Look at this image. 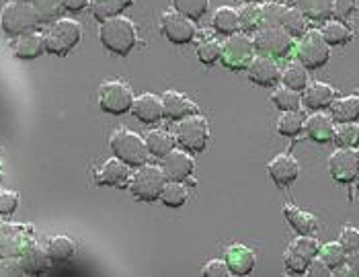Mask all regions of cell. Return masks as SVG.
Here are the masks:
<instances>
[{
  "label": "cell",
  "instance_id": "obj_1",
  "mask_svg": "<svg viewBox=\"0 0 359 277\" xmlns=\"http://www.w3.org/2000/svg\"><path fill=\"white\" fill-rule=\"evenodd\" d=\"M99 39L105 50L115 55H128L138 43V29L132 19L128 17H109L101 21L99 27Z\"/></svg>",
  "mask_w": 359,
  "mask_h": 277
},
{
  "label": "cell",
  "instance_id": "obj_2",
  "mask_svg": "<svg viewBox=\"0 0 359 277\" xmlns=\"http://www.w3.org/2000/svg\"><path fill=\"white\" fill-rule=\"evenodd\" d=\"M39 23L41 21H39V15H37L33 2L11 0L0 11V25H2V31L6 35H11V37H17L21 33L33 31Z\"/></svg>",
  "mask_w": 359,
  "mask_h": 277
},
{
  "label": "cell",
  "instance_id": "obj_3",
  "mask_svg": "<svg viewBox=\"0 0 359 277\" xmlns=\"http://www.w3.org/2000/svg\"><path fill=\"white\" fill-rule=\"evenodd\" d=\"M111 152L113 156H117L119 161H123L128 166L138 168V166L146 165L148 161V148H146V140L140 134L128 130V128H119L113 132L109 140Z\"/></svg>",
  "mask_w": 359,
  "mask_h": 277
},
{
  "label": "cell",
  "instance_id": "obj_4",
  "mask_svg": "<svg viewBox=\"0 0 359 277\" xmlns=\"http://www.w3.org/2000/svg\"><path fill=\"white\" fill-rule=\"evenodd\" d=\"M46 37V52L54 55H68L83 37L81 23L74 19H55L43 33Z\"/></svg>",
  "mask_w": 359,
  "mask_h": 277
},
{
  "label": "cell",
  "instance_id": "obj_5",
  "mask_svg": "<svg viewBox=\"0 0 359 277\" xmlns=\"http://www.w3.org/2000/svg\"><path fill=\"white\" fill-rule=\"evenodd\" d=\"M175 140L179 144V148L191 152V154H199L208 148L210 142V126L208 119L199 113H194L181 121H177L175 128Z\"/></svg>",
  "mask_w": 359,
  "mask_h": 277
},
{
  "label": "cell",
  "instance_id": "obj_6",
  "mask_svg": "<svg viewBox=\"0 0 359 277\" xmlns=\"http://www.w3.org/2000/svg\"><path fill=\"white\" fill-rule=\"evenodd\" d=\"M168 183L165 168L156 165H142L130 179V191L142 201H156Z\"/></svg>",
  "mask_w": 359,
  "mask_h": 277
},
{
  "label": "cell",
  "instance_id": "obj_7",
  "mask_svg": "<svg viewBox=\"0 0 359 277\" xmlns=\"http://www.w3.org/2000/svg\"><path fill=\"white\" fill-rule=\"evenodd\" d=\"M255 54H257V50H255V43L249 37V33L236 31V33L228 35V39L222 43L220 60L228 70L238 72V70H247Z\"/></svg>",
  "mask_w": 359,
  "mask_h": 277
},
{
  "label": "cell",
  "instance_id": "obj_8",
  "mask_svg": "<svg viewBox=\"0 0 359 277\" xmlns=\"http://www.w3.org/2000/svg\"><path fill=\"white\" fill-rule=\"evenodd\" d=\"M320 245L314 236L310 234H300L296 241L290 243V247L283 255V265L290 273L302 276L308 271V265L312 263L314 257H318Z\"/></svg>",
  "mask_w": 359,
  "mask_h": 277
},
{
  "label": "cell",
  "instance_id": "obj_9",
  "mask_svg": "<svg viewBox=\"0 0 359 277\" xmlns=\"http://www.w3.org/2000/svg\"><path fill=\"white\" fill-rule=\"evenodd\" d=\"M257 54L285 58L294 50V37L283 27H261L252 37Z\"/></svg>",
  "mask_w": 359,
  "mask_h": 277
},
{
  "label": "cell",
  "instance_id": "obj_10",
  "mask_svg": "<svg viewBox=\"0 0 359 277\" xmlns=\"http://www.w3.org/2000/svg\"><path fill=\"white\" fill-rule=\"evenodd\" d=\"M298 62H302L308 70L323 68L331 58V46L323 37L320 31H306L298 43Z\"/></svg>",
  "mask_w": 359,
  "mask_h": 277
},
{
  "label": "cell",
  "instance_id": "obj_11",
  "mask_svg": "<svg viewBox=\"0 0 359 277\" xmlns=\"http://www.w3.org/2000/svg\"><path fill=\"white\" fill-rule=\"evenodd\" d=\"M99 105L109 115H123L132 111L134 105V93L132 88L121 81H109L99 90Z\"/></svg>",
  "mask_w": 359,
  "mask_h": 277
},
{
  "label": "cell",
  "instance_id": "obj_12",
  "mask_svg": "<svg viewBox=\"0 0 359 277\" xmlns=\"http://www.w3.org/2000/svg\"><path fill=\"white\" fill-rule=\"evenodd\" d=\"M329 170L331 177L341 183V185H349L359 177V154L355 148H337L329 158Z\"/></svg>",
  "mask_w": 359,
  "mask_h": 277
},
{
  "label": "cell",
  "instance_id": "obj_13",
  "mask_svg": "<svg viewBox=\"0 0 359 277\" xmlns=\"http://www.w3.org/2000/svg\"><path fill=\"white\" fill-rule=\"evenodd\" d=\"M161 33L170 43L185 46V43L194 41L197 29L189 17L177 13V11H170V13H163V17H161Z\"/></svg>",
  "mask_w": 359,
  "mask_h": 277
},
{
  "label": "cell",
  "instance_id": "obj_14",
  "mask_svg": "<svg viewBox=\"0 0 359 277\" xmlns=\"http://www.w3.org/2000/svg\"><path fill=\"white\" fill-rule=\"evenodd\" d=\"M29 241V228L11 222H0V259H17L27 247Z\"/></svg>",
  "mask_w": 359,
  "mask_h": 277
},
{
  "label": "cell",
  "instance_id": "obj_15",
  "mask_svg": "<svg viewBox=\"0 0 359 277\" xmlns=\"http://www.w3.org/2000/svg\"><path fill=\"white\" fill-rule=\"evenodd\" d=\"M249 79L259 86H276L281 81V70L277 66L276 58L271 55H255L247 66Z\"/></svg>",
  "mask_w": 359,
  "mask_h": 277
},
{
  "label": "cell",
  "instance_id": "obj_16",
  "mask_svg": "<svg viewBox=\"0 0 359 277\" xmlns=\"http://www.w3.org/2000/svg\"><path fill=\"white\" fill-rule=\"evenodd\" d=\"M163 168H165L168 181H189L194 177L195 161L191 158V152L187 150H172L163 158Z\"/></svg>",
  "mask_w": 359,
  "mask_h": 277
},
{
  "label": "cell",
  "instance_id": "obj_17",
  "mask_svg": "<svg viewBox=\"0 0 359 277\" xmlns=\"http://www.w3.org/2000/svg\"><path fill=\"white\" fill-rule=\"evenodd\" d=\"M130 168L132 166H128L123 161L113 156L95 173V181H97V185H105V187H117V189L128 187L130 179H132Z\"/></svg>",
  "mask_w": 359,
  "mask_h": 277
},
{
  "label": "cell",
  "instance_id": "obj_18",
  "mask_svg": "<svg viewBox=\"0 0 359 277\" xmlns=\"http://www.w3.org/2000/svg\"><path fill=\"white\" fill-rule=\"evenodd\" d=\"M267 173L277 187H290L300 175V165L290 154H277L276 158L267 165Z\"/></svg>",
  "mask_w": 359,
  "mask_h": 277
},
{
  "label": "cell",
  "instance_id": "obj_19",
  "mask_svg": "<svg viewBox=\"0 0 359 277\" xmlns=\"http://www.w3.org/2000/svg\"><path fill=\"white\" fill-rule=\"evenodd\" d=\"M19 259V269L21 273H31V276H37V273H46L50 269V255L48 250H43L33 238L27 243V247L23 249V252L17 257Z\"/></svg>",
  "mask_w": 359,
  "mask_h": 277
},
{
  "label": "cell",
  "instance_id": "obj_20",
  "mask_svg": "<svg viewBox=\"0 0 359 277\" xmlns=\"http://www.w3.org/2000/svg\"><path fill=\"white\" fill-rule=\"evenodd\" d=\"M134 117L142 123H158L165 117V105H163V97L152 95V93H144L134 99L132 105Z\"/></svg>",
  "mask_w": 359,
  "mask_h": 277
},
{
  "label": "cell",
  "instance_id": "obj_21",
  "mask_svg": "<svg viewBox=\"0 0 359 277\" xmlns=\"http://www.w3.org/2000/svg\"><path fill=\"white\" fill-rule=\"evenodd\" d=\"M11 50H13V55L19 60H35L46 52V37L43 33H37V31L21 33L11 43Z\"/></svg>",
  "mask_w": 359,
  "mask_h": 277
},
{
  "label": "cell",
  "instance_id": "obj_22",
  "mask_svg": "<svg viewBox=\"0 0 359 277\" xmlns=\"http://www.w3.org/2000/svg\"><path fill=\"white\" fill-rule=\"evenodd\" d=\"M163 105H165V117L170 121H181L189 115L197 113V105L194 101L177 90H166L163 95Z\"/></svg>",
  "mask_w": 359,
  "mask_h": 277
},
{
  "label": "cell",
  "instance_id": "obj_23",
  "mask_svg": "<svg viewBox=\"0 0 359 277\" xmlns=\"http://www.w3.org/2000/svg\"><path fill=\"white\" fill-rule=\"evenodd\" d=\"M228 263V269L232 276H249L252 273L255 265H257V259H255V252L245 247V245H230L226 249V259Z\"/></svg>",
  "mask_w": 359,
  "mask_h": 277
},
{
  "label": "cell",
  "instance_id": "obj_24",
  "mask_svg": "<svg viewBox=\"0 0 359 277\" xmlns=\"http://www.w3.org/2000/svg\"><path fill=\"white\" fill-rule=\"evenodd\" d=\"M304 130L306 136L312 142L327 144V142H331L334 138V119H332L331 115H327V113L316 111L310 117H306Z\"/></svg>",
  "mask_w": 359,
  "mask_h": 277
},
{
  "label": "cell",
  "instance_id": "obj_25",
  "mask_svg": "<svg viewBox=\"0 0 359 277\" xmlns=\"http://www.w3.org/2000/svg\"><path fill=\"white\" fill-rule=\"evenodd\" d=\"M334 101V88L327 83H312L304 88L302 103L308 109L320 111L331 107Z\"/></svg>",
  "mask_w": 359,
  "mask_h": 277
},
{
  "label": "cell",
  "instance_id": "obj_26",
  "mask_svg": "<svg viewBox=\"0 0 359 277\" xmlns=\"http://www.w3.org/2000/svg\"><path fill=\"white\" fill-rule=\"evenodd\" d=\"M283 216H285L287 224H290L298 234H314L316 228H318V222H316V218H314L312 214H308V212L296 208V205H292V203H287V205L283 208Z\"/></svg>",
  "mask_w": 359,
  "mask_h": 277
},
{
  "label": "cell",
  "instance_id": "obj_27",
  "mask_svg": "<svg viewBox=\"0 0 359 277\" xmlns=\"http://www.w3.org/2000/svg\"><path fill=\"white\" fill-rule=\"evenodd\" d=\"M146 148L152 156L156 158H165L166 154H170L177 146V140L172 134H168L166 130H150L146 134Z\"/></svg>",
  "mask_w": 359,
  "mask_h": 277
},
{
  "label": "cell",
  "instance_id": "obj_28",
  "mask_svg": "<svg viewBox=\"0 0 359 277\" xmlns=\"http://www.w3.org/2000/svg\"><path fill=\"white\" fill-rule=\"evenodd\" d=\"M331 117L337 123H351L359 119V95L334 99L331 105Z\"/></svg>",
  "mask_w": 359,
  "mask_h": 277
},
{
  "label": "cell",
  "instance_id": "obj_29",
  "mask_svg": "<svg viewBox=\"0 0 359 277\" xmlns=\"http://www.w3.org/2000/svg\"><path fill=\"white\" fill-rule=\"evenodd\" d=\"M212 27L216 29L222 35H232L236 31H241V17H238V11L232 8V6H220L214 11L212 15Z\"/></svg>",
  "mask_w": 359,
  "mask_h": 277
},
{
  "label": "cell",
  "instance_id": "obj_30",
  "mask_svg": "<svg viewBox=\"0 0 359 277\" xmlns=\"http://www.w3.org/2000/svg\"><path fill=\"white\" fill-rule=\"evenodd\" d=\"M296 8L308 21H329L332 15V0H296Z\"/></svg>",
  "mask_w": 359,
  "mask_h": 277
},
{
  "label": "cell",
  "instance_id": "obj_31",
  "mask_svg": "<svg viewBox=\"0 0 359 277\" xmlns=\"http://www.w3.org/2000/svg\"><path fill=\"white\" fill-rule=\"evenodd\" d=\"M306 117L298 111H281V117L277 121V132L285 138H296L304 132Z\"/></svg>",
  "mask_w": 359,
  "mask_h": 277
},
{
  "label": "cell",
  "instance_id": "obj_32",
  "mask_svg": "<svg viewBox=\"0 0 359 277\" xmlns=\"http://www.w3.org/2000/svg\"><path fill=\"white\" fill-rule=\"evenodd\" d=\"M132 2L134 0H93L90 11L97 21H105L109 17H117L123 11H128L132 6Z\"/></svg>",
  "mask_w": 359,
  "mask_h": 277
},
{
  "label": "cell",
  "instance_id": "obj_33",
  "mask_svg": "<svg viewBox=\"0 0 359 277\" xmlns=\"http://www.w3.org/2000/svg\"><path fill=\"white\" fill-rule=\"evenodd\" d=\"M46 250H48V255H50L52 261H55V263H64V261H70V259L76 255V243H74L70 236L60 234V236L50 238L48 249Z\"/></svg>",
  "mask_w": 359,
  "mask_h": 277
},
{
  "label": "cell",
  "instance_id": "obj_34",
  "mask_svg": "<svg viewBox=\"0 0 359 277\" xmlns=\"http://www.w3.org/2000/svg\"><path fill=\"white\" fill-rule=\"evenodd\" d=\"M281 83L287 88H294V90H304L308 86V68H306L302 62H290L283 72H281Z\"/></svg>",
  "mask_w": 359,
  "mask_h": 277
},
{
  "label": "cell",
  "instance_id": "obj_35",
  "mask_svg": "<svg viewBox=\"0 0 359 277\" xmlns=\"http://www.w3.org/2000/svg\"><path fill=\"white\" fill-rule=\"evenodd\" d=\"M306 19L304 15L296 6H285L281 15V27L285 29L292 37H302L306 33Z\"/></svg>",
  "mask_w": 359,
  "mask_h": 277
},
{
  "label": "cell",
  "instance_id": "obj_36",
  "mask_svg": "<svg viewBox=\"0 0 359 277\" xmlns=\"http://www.w3.org/2000/svg\"><path fill=\"white\" fill-rule=\"evenodd\" d=\"M271 101L279 111H298L302 105V97L298 90L294 88H287V86H279L273 90L271 95Z\"/></svg>",
  "mask_w": 359,
  "mask_h": 277
},
{
  "label": "cell",
  "instance_id": "obj_37",
  "mask_svg": "<svg viewBox=\"0 0 359 277\" xmlns=\"http://www.w3.org/2000/svg\"><path fill=\"white\" fill-rule=\"evenodd\" d=\"M187 187L183 181H168L161 194V201L166 208H181L187 201Z\"/></svg>",
  "mask_w": 359,
  "mask_h": 277
},
{
  "label": "cell",
  "instance_id": "obj_38",
  "mask_svg": "<svg viewBox=\"0 0 359 277\" xmlns=\"http://www.w3.org/2000/svg\"><path fill=\"white\" fill-rule=\"evenodd\" d=\"M170 4H172V11L189 17L191 21H199L208 11L210 0H170Z\"/></svg>",
  "mask_w": 359,
  "mask_h": 277
},
{
  "label": "cell",
  "instance_id": "obj_39",
  "mask_svg": "<svg viewBox=\"0 0 359 277\" xmlns=\"http://www.w3.org/2000/svg\"><path fill=\"white\" fill-rule=\"evenodd\" d=\"M323 37L327 39V43L329 46H345V43H349L351 41V31L345 27L341 21H329V23H325V27H323Z\"/></svg>",
  "mask_w": 359,
  "mask_h": 277
},
{
  "label": "cell",
  "instance_id": "obj_40",
  "mask_svg": "<svg viewBox=\"0 0 359 277\" xmlns=\"http://www.w3.org/2000/svg\"><path fill=\"white\" fill-rule=\"evenodd\" d=\"M318 257L331 267L332 271H337L339 267H345V261H347V250L341 243H327L325 247H320Z\"/></svg>",
  "mask_w": 359,
  "mask_h": 277
},
{
  "label": "cell",
  "instance_id": "obj_41",
  "mask_svg": "<svg viewBox=\"0 0 359 277\" xmlns=\"http://www.w3.org/2000/svg\"><path fill=\"white\" fill-rule=\"evenodd\" d=\"M334 142L341 148H358L359 146V123H339V128L334 130Z\"/></svg>",
  "mask_w": 359,
  "mask_h": 277
},
{
  "label": "cell",
  "instance_id": "obj_42",
  "mask_svg": "<svg viewBox=\"0 0 359 277\" xmlns=\"http://www.w3.org/2000/svg\"><path fill=\"white\" fill-rule=\"evenodd\" d=\"M241 17V31L243 33H257L261 29V6L247 2L243 11H238Z\"/></svg>",
  "mask_w": 359,
  "mask_h": 277
},
{
  "label": "cell",
  "instance_id": "obj_43",
  "mask_svg": "<svg viewBox=\"0 0 359 277\" xmlns=\"http://www.w3.org/2000/svg\"><path fill=\"white\" fill-rule=\"evenodd\" d=\"M222 55V43L214 37H208V39H201L199 46H197V58L201 64L205 66H212L220 60Z\"/></svg>",
  "mask_w": 359,
  "mask_h": 277
},
{
  "label": "cell",
  "instance_id": "obj_44",
  "mask_svg": "<svg viewBox=\"0 0 359 277\" xmlns=\"http://www.w3.org/2000/svg\"><path fill=\"white\" fill-rule=\"evenodd\" d=\"M31 2H33L41 23H50V21L60 19V15L64 11L62 0H31Z\"/></svg>",
  "mask_w": 359,
  "mask_h": 277
},
{
  "label": "cell",
  "instance_id": "obj_45",
  "mask_svg": "<svg viewBox=\"0 0 359 277\" xmlns=\"http://www.w3.org/2000/svg\"><path fill=\"white\" fill-rule=\"evenodd\" d=\"M283 4L279 2H267L261 6V27H281V15Z\"/></svg>",
  "mask_w": 359,
  "mask_h": 277
},
{
  "label": "cell",
  "instance_id": "obj_46",
  "mask_svg": "<svg viewBox=\"0 0 359 277\" xmlns=\"http://www.w3.org/2000/svg\"><path fill=\"white\" fill-rule=\"evenodd\" d=\"M358 8V0H332V17L337 21L349 19Z\"/></svg>",
  "mask_w": 359,
  "mask_h": 277
},
{
  "label": "cell",
  "instance_id": "obj_47",
  "mask_svg": "<svg viewBox=\"0 0 359 277\" xmlns=\"http://www.w3.org/2000/svg\"><path fill=\"white\" fill-rule=\"evenodd\" d=\"M19 208V194L2 189L0 191V216H11Z\"/></svg>",
  "mask_w": 359,
  "mask_h": 277
},
{
  "label": "cell",
  "instance_id": "obj_48",
  "mask_svg": "<svg viewBox=\"0 0 359 277\" xmlns=\"http://www.w3.org/2000/svg\"><path fill=\"white\" fill-rule=\"evenodd\" d=\"M201 276L203 277H228L232 276L230 269H228V263L222 261V259H212L205 263V267L201 269Z\"/></svg>",
  "mask_w": 359,
  "mask_h": 277
},
{
  "label": "cell",
  "instance_id": "obj_49",
  "mask_svg": "<svg viewBox=\"0 0 359 277\" xmlns=\"http://www.w3.org/2000/svg\"><path fill=\"white\" fill-rule=\"evenodd\" d=\"M339 243L345 247L347 252H351V250H358L359 249V230L358 228H353V226H347V228H343L341 230V238H339Z\"/></svg>",
  "mask_w": 359,
  "mask_h": 277
},
{
  "label": "cell",
  "instance_id": "obj_50",
  "mask_svg": "<svg viewBox=\"0 0 359 277\" xmlns=\"http://www.w3.org/2000/svg\"><path fill=\"white\" fill-rule=\"evenodd\" d=\"M310 277H329L332 276V269L320 259V257H314L312 263L308 265V271H306Z\"/></svg>",
  "mask_w": 359,
  "mask_h": 277
},
{
  "label": "cell",
  "instance_id": "obj_51",
  "mask_svg": "<svg viewBox=\"0 0 359 277\" xmlns=\"http://www.w3.org/2000/svg\"><path fill=\"white\" fill-rule=\"evenodd\" d=\"M345 267L349 269V273H351V276H359V249L347 252Z\"/></svg>",
  "mask_w": 359,
  "mask_h": 277
},
{
  "label": "cell",
  "instance_id": "obj_52",
  "mask_svg": "<svg viewBox=\"0 0 359 277\" xmlns=\"http://www.w3.org/2000/svg\"><path fill=\"white\" fill-rule=\"evenodd\" d=\"M62 4H64L66 11L79 13V11H83V8L88 6V0H62Z\"/></svg>",
  "mask_w": 359,
  "mask_h": 277
},
{
  "label": "cell",
  "instance_id": "obj_53",
  "mask_svg": "<svg viewBox=\"0 0 359 277\" xmlns=\"http://www.w3.org/2000/svg\"><path fill=\"white\" fill-rule=\"evenodd\" d=\"M243 2H252V4H259V2H263V0H243Z\"/></svg>",
  "mask_w": 359,
  "mask_h": 277
},
{
  "label": "cell",
  "instance_id": "obj_54",
  "mask_svg": "<svg viewBox=\"0 0 359 277\" xmlns=\"http://www.w3.org/2000/svg\"><path fill=\"white\" fill-rule=\"evenodd\" d=\"M355 187H358V194H359V177L355 179Z\"/></svg>",
  "mask_w": 359,
  "mask_h": 277
},
{
  "label": "cell",
  "instance_id": "obj_55",
  "mask_svg": "<svg viewBox=\"0 0 359 277\" xmlns=\"http://www.w3.org/2000/svg\"><path fill=\"white\" fill-rule=\"evenodd\" d=\"M0 177H2V161H0Z\"/></svg>",
  "mask_w": 359,
  "mask_h": 277
},
{
  "label": "cell",
  "instance_id": "obj_56",
  "mask_svg": "<svg viewBox=\"0 0 359 277\" xmlns=\"http://www.w3.org/2000/svg\"><path fill=\"white\" fill-rule=\"evenodd\" d=\"M25 2H31V0H25Z\"/></svg>",
  "mask_w": 359,
  "mask_h": 277
}]
</instances>
